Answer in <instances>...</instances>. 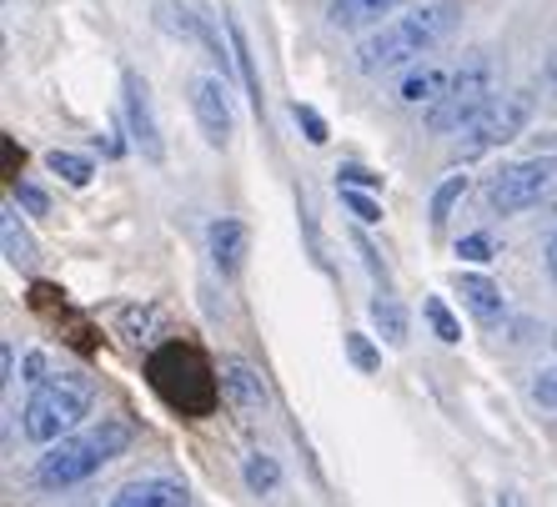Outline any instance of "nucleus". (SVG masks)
Here are the masks:
<instances>
[{
  "label": "nucleus",
  "instance_id": "1",
  "mask_svg": "<svg viewBox=\"0 0 557 507\" xmlns=\"http://www.w3.org/2000/svg\"><path fill=\"white\" fill-rule=\"evenodd\" d=\"M457 21H462V5H457V0H428V5L397 15L392 26L372 30V36L357 46V71H362V76L397 71V65L428 55L432 46H442V40L457 30Z\"/></svg>",
  "mask_w": 557,
  "mask_h": 507
},
{
  "label": "nucleus",
  "instance_id": "34",
  "mask_svg": "<svg viewBox=\"0 0 557 507\" xmlns=\"http://www.w3.org/2000/svg\"><path fill=\"white\" fill-rule=\"evenodd\" d=\"M543 257H547V272H553V282H557V232L547 236V247H543Z\"/></svg>",
  "mask_w": 557,
  "mask_h": 507
},
{
  "label": "nucleus",
  "instance_id": "14",
  "mask_svg": "<svg viewBox=\"0 0 557 507\" xmlns=\"http://www.w3.org/2000/svg\"><path fill=\"white\" fill-rule=\"evenodd\" d=\"M221 26H226V36H232V61H236V76H242V86H247L251 106H257V111H261V101H267V96H261V76H257V61H251L247 30L236 26L232 15H226V21H221Z\"/></svg>",
  "mask_w": 557,
  "mask_h": 507
},
{
  "label": "nucleus",
  "instance_id": "17",
  "mask_svg": "<svg viewBox=\"0 0 557 507\" xmlns=\"http://www.w3.org/2000/svg\"><path fill=\"white\" fill-rule=\"evenodd\" d=\"M156 21L176 40H186V46H201V36H207V15H191L186 5H176V0H161V5H156Z\"/></svg>",
  "mask_w": 557,
  "mask_h": 507
},
{
  "label": "nucleus",
  "instance_id": "15",
  "mask_svg": "<svg viewBox=\"0 0 557 507\" xmlns=\"http://www.w3.org/2000/svg\"><path fill=\"white\" fill-rule=\"evenodd\" d=\"M0 247H5V261L11 267H36V242L26 236V226H21V217H15V207H5V217H0Z\"/></svg>",
  "mask_w": 557,
  "mask_h": 507
},
{
  "label": "nucleus",
  "instance_id": "4",
  "mask_svg": "<svg viewBox=\"0 0 557 507\" xmlns=\"http://www.w3.org/2000/svg\"><path fill=\"white\" fill-rule=\"evenodd\" d=\"M482 196H487V211H497V217H522L532 207H547L557 196V157L537 151L528 161H512L487 182Z\"/></svg>",
  "mask_w": 557,
  "mask_h": 507
},
{
  "label": "nucleus",
  "instance_id": "19",
  "mask_svg": "<svg viewBox=\"0 0 557 507\" xmlns=\"http://www.w3.org/2000/svg\"><path fill=\"white\" fill-rule=\"evenodd\" d=\"M372 326L382 332V342H387V347H407V312H403V301L376 297L372 301Z\"/></svg>",
  "mask_w": 557,
  "mask_h": 507
},
{
  "label": "nucleus",
  "instance_id": "11",
  "mask_svg": "<svg viewBox=\"0 0 557 507\" xmlns=\"http://www.w3.org/2000/svg\"><path fill=\"white\" fill-rule=\"evenodd\" d=\"M457 292H462V307L472 312V322H478V326H497L507 317L503 286L487 282L482 272H457Z\"/></svg>",
  "mask_w": 557,
  "mask_h": 507
},
{
  "label": "nucleus",
  "instance_id": "2",
  "mask_svg": "<svg viewBox=\"0 0 557 507\" xmlns=\"http://www.w3.org/2000/svg\"><path fill=\"white\" fill-rule=\"evenodd\" d=\"M131 447V428L116 422V417H101L96 428L71 432L61 443L46 447V457L36 462V482L40 487H76L91 472H101L106 462H116L121 453Z\"/></svg>",
  "mask_w": 557,
  "mask_h": 507
},
{
  "label": "nucleus",
  "instance_id": "28",
  "mask_svg": "<svg viewBox=\"0 0 557 507\" xmlns=\"http://www.w3.org/2000/svg\"><path fill=\"white\" fill-rule=\"evenodd\" d=\"M457 257H467V261H493V236H487V232L462 236V242H457Z\"/></svg>",
  "mask_w": 557,
  "mask_h": 507
},
{
  "label": "nucleus",
  "instance_id": "26",
  "mask_svg": "<svg viewBox=\"0 0 557 507\" xmlns=\"http://www.w3.org/2000/svg\"><path fill=\"white\" fill-rule=\"evenodd\" d=\"M292 116H297V126L307 131V141L311 146H326V136H332V131H326V121H322V111H311V106H292Z\"/></svg>",
  "mask_w": 557,
  "mask_h": 507
},
{
  "label": "nucleus",
  "instance_id": "36",
  "mask_svg": "<svg viewBox=\"0 0 557 507\" xmlns=\"http://www.w3.org/2000/svg\"><path fill=\"white\" fill-rule=\"evenodd\" d=\"M553 347H557V332H553Z\"/></svg>",
  "mask_w": 557,
  "mask_h": 507
},
{
  "label": "nucleus",
  "instance_id": "22",
  "mask_svg": "<svg viewBox=\"0 0 557 507\" xmlns=\"http://www.w3.org/2000/svg\"><path fill=\"white\" fill-rule=\"evenodd\" d=\"M462 191H467V176H447V182L432 191V232L447 226V217H453V207L462 201Z\"/></svg>",
  "mask_w": 557,
  "mask_h": 507
},
{
  "label": "nucleus",
  "instance_id": "24",
  "mask_svg": "<svg viewBox=\"0 0 557 507\" xmlns=\"http://www.w3.org/2000/svg\"><path fill=\"white\" fill-rule=\"evenodd\" d=\"M337 191H342V207H347L351 217H357V222H367V226L382 222V207H376V201H372L367 191H351V186H337Z\"/></svg>",
  "mask_w": 557,
  "mask_h": 507
},
{
  "label": "nucleus",
  "instance_id": "12",
  "mask_svg": "<svg viewBox=\"0 0 557 507\" xmlns=\"http://www.w3.org/2000/svg\"><path fill=\"white\" fill-rule=\"evenodd\" d=\"M111 507H191V493L171 478H141V482H126L111 497Z\"/></svg>",
  "mask_w": 557,
  "mask_h": 507
},
{
  "label": "nucleus",
  "instance_id": "33",
  "mask_svg": "<svg viewBox=\"0 0 557 507\" xmlns=\"http://www.w3.org/2000/svg\"><path fill=\"white\" fill-rule=\"evenodd\" d=\"M0 367H5V382H15V347H11V342L0 347Z\"/></svg>",
  "mask_w": 557,
  "mask_h": 507
},
{
  "label": "nucleus",
  "instance_id": "25",
  "mask_svg": "<svg viewBox=\"0 0 557 507\" xmlns=\"http://www.w3.org/2000/svg\"><path fill=\"white\" fill-rule=\"evenodd\" d=\"M347 357H351V367H362V372H376V367H382V351H376L362 332H347Z\"/></svg>",
  "mask_w": 557,
  "mask_h": 507
},
{
  "label": "nucleus",
  "instance_id": "31",
  "mask_svg": "<svg viewBox=\"0 0 557 507\" xmlns=\"http://www.w3.org/2000/svg\"><path fill=\"white\" fill-rule=\"evenodd\" d=\"M357 251H362V261H367V272L376 276V282L387 286V267H382V257H376L372 251V242H367V236H357Z\"/></svg>",
  "mask_w": 557,
  "mask_h": 507
},
{
  "label": "nucleus",
  "instance_id": "10",
  "mask_svg": "<svg viewBox=\"0 0 557 507\" xmlns=\"http://www.w3.org/2000/svg\"><path fill=\"white\" fill-rule=\"evenodd\" d=\"M207 251H211V261H216L221 276H236L242 267H247V257H251L247 222H236V217H221V222H211L207 226Z\"/></svg>",
  "mask_w": 557,
  "mask_h": 507
},
{
  "label": "nucleus",
  "instance_id": "23",
  "mask_svg": "<svg viewBox=\"0 0 557 507\" xmlns=\"http://www.w3.org/2000/svg\"><path fill=\"white\" fill-rule=\"evenodd\" d=\"M121 332H126L131 342H151L156 332H161V317H156V307H126V312H121Z\"/></svg>",
  "mask_w": 557,
  "mask_h": 507
},
{
  "label": "nucleus",
  "instance_id": "8",
  "mask_svg": "<svg viewBox=\"0 0 557 507\" xmlns=\"http://www.w3.org/2000/svg\"><path fill=\"white\" fill-rule=\"evenodd\" d=\"M191 116L207 136V146L226 151L236 136V116H232V96H226V81L221 76H196L191 81Z\"/></svg>",
  "mask_w": 557,
  "mask_h": 507
},
{
  "label": "nucleus",
  "instance_id": "7",
  "mask_svg": "<svg viewBox=\"0 0 557 507\" xmlns=\"http://www.w3.org/2000/svg\"><path fill=\"white\" fill-rule=\"evenodd\" d=\"M121 106H126V131H131V146L141 151L151 166L166 161V141H161V121H156V101H151V86L146 76L136 71H121Z\"/></svg>",
  "mask_w": 557,
  "mask_h": 507
},
{
  "label": "nucleus",
  "instance_id": "37",
  "mask_svg": "<svg viewBox=\"0 0 557 507\" xmlns=\"http://www.w3.org/2000/svg\"><path fill=\"white\" fill-rule=\"evenodd\" d=\"M553 217H557V211H553Z\"/></svg>",
  "mask_w": 557,
  "mask_h": 507
},
{
  "label": "nucleus",
  "instance_id": "3",
  "mask_svg": "<svg viewBox=\"0 0 557 507\" xmlns=\"http://www.w3.org/2000/svg\"><path fill=\"white\" fill-rule=\"evenodd\" d=\"M91 397H96V387H91L86 372H51L46 387L30 392L26 412H21V432H26L30 443H40V447L61 443V437L76 432L81 417L91 412Z\"/></svg>",
  "mask_w": 557,
  "mask_h": 507
},
{
  "label": "nucleus",
  "instance_id": "9",
  "mask_svg": "<svg viewBox=\"0 0 557 507\" xmlns=\"http://www.w3.org/2000/svg\"><path fill=\"white\" fill-rule=\"evenodd\" d=\"M216 378H221V403L232 407L242 422H257V417H267L272 397H267V382H261L257 367H247V362H236V357H226Z\"/></svg>",
  "mask_w": 557,
  "mask_h": 507
},
{
  "label": "nucleus",
  "instance_id": "18",
  "mask_svg": "<svg viewBox=\"0 0 557 507\" xmlns=\"http://www.w3.org/2000/svg\"><path fill=\"white\" fill-rule=\"evenodd\" d=\"M447 86H453V81L442 76V71H412V76L403 81V91H397V101H407V106H432V101H442V96H447Z\"/></svg>",
  "mask_w": 557,
  "mask_h": 507
},
{
  "label": "nucleus",
  "instance_id": "21",
  "mask_svg": "<svg viewBox=\"0 0 557 507\" xmlns=\"http://www.w3.org/2000/svg\"><path fill=\"white\" fill-rule=\"evenodd\" d=\"M422 312H428L432 337H437V342H447V347H457V342H462V322L447 312V301H442V297H428V301H422Z\"/></svg>",
  "mask_w": 557,
  "mask_h": 507
},
{
  "label": "nucleus",
  "instance_id": "32",
  "mask_svg": "<svg viewBox=\"0 0 557 507\" xmlns=\"http://www.w3.org/2000/svg\"><path fill=\"white\" fill-rule=\"evenodd\" d=\"M26 382H30V387H46V382H51V378H46V357H40V351H30V357H26Z\"/></svg>",
  "mask_w": 557,
  "mask_h": 507
},
{
  "label": "nucleus",
  "instance_id": "20",
  "mask_svg": "<svg viewBox=\"0 0 557 507\" xmlns=\"http://www.w3.org/2000/svg\"><path fill=\"white\" fill-rule=\"evenodd\" d=\"M46 166H51L65 186H86L96 176L91 157H76V151H51V157H46Z\"/></svg>",
  "mask_w": 557,
  "mask_h": 507
},
{
  "label": "nucleus",
  "instance_id": "6",
  "mask_svg": "<svg viewBox=\"0 0 557 507\" xmlns=\"http://www.w3.org/2000/svg\"><path fill=\"white\" fill-rule=\"evenodd\" d=\"M487 106H493V71H487V61H472L453 76L447 96L428 106V131L432 136H462Z\"/></svg>",
  "mask_w": 557,
  "mask_h": 507
},
{
  "label": "nucleus",
  "instance_id": "35",
  "mask_svg": "<svg viewBox=\"0 0 557 507\" xmlns=\"http://www.w3.org/2000/svg\"><path fill=\"white\" fill-rule=\"evenodd\" d=\"M497 507H528V503H522V493H512V487H507V493H497Z\"/></svg>",
  "mask_w": 557,
  "mask_h": 507
},
{
  "label": "nucleus",
  "instance_id": "5",
  "mask_svg": "<svg viewBox=\"0 0 557 507\" xmlns=\"http://www.w3.org/2000/svg\"><path fill=\"white\" fill-rule=\"evenodd\" d=\"M528 121H532V96L528 91H507V96H493V106L482 111L472 126L457 136V146H453V157L457 161H478V157H487V151H497V146H507V141H518L522 131H528Z\"/></svg>",
  "mask_w": 557,
  "mask_h": 507
},
{
  "label": "nucleus",
  "instance_id": "27",
  "mask_svg": "<svg viewBox=\"0 0 557 507\" xmlns=\"http://www.w3.org/2000/svg\"><path fill=\"white\" fill-rule=\"evenodd\" d=\"M337 186H351V191H376L382 186V176L367 166H337Z\"/></svg>",
  "mask_w": 557,
  "mask_h": 507
},
{
  "label": "nucleus",
  "instance_id": "16",
  "mask_svg": "<svg viewBox=\"0 0 557 507\" xmlns=\"http://www.w3.org/2000/svg\"><path fill=\"white\" fill-rule=\"evenodd\" d=\"M242 482H247L251 497H272L276 487H282V462H276L272 453H247V462H242Z\"/></svg>",
  "mask_w": 557,
  "mask_h": 507
},
{
  "label": "nucleus",
  "instance_id": "30",
  "mask_svg": "<svg viewBox=\"0 0 557 507\" xmlns=\"http://www.w3.org/2000/svg\"><path fill=\"white\" fill-rule=\"evenodd\" d=\"M15 201H21V207H26L30 217H46V211H51V201H46V191H40V186H30V182H21V186H15Z\"/></svg>",
  "mask_w": 557,
  "mask_h": 507
},
{
  "label": "nucleus",
  "instance_id": "29",
  "mask_svg": "<svg viewBox=\"0 0 557 507\" xmlns=\"http://www.w3.org/2000/svg\"><path fill=\"white\" fill-rule=\"evenodd\" d=\"M532 403L557 407V367H543V372L532 378Z\"/></svg>",
  "mask_w": 557,
  "mask_h": 507
},
{
  "label": "nucleus",
  "instance_id": "13",
  "mask_svg": "<svg viewBox=\"0 0 557 507\" xmlns=\"http://www.w3.org/2000/svg\"><path fill=\"white\" fill-rule=\"evenodd\" d=\"M407 0H332V26L337 30H362L372 26V21H382V15L403 11Z\"/></svg>",
  "mask_w": 557,
  "mask_h": 507
}]
</instances>
